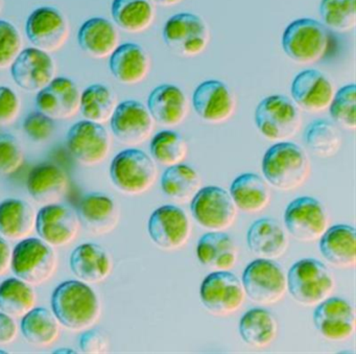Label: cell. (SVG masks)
<instances>
[{
	"mask_svg": "<svg viewBox=\"0 0 356 354\" xmlns=\"http://www.w3.org/2000/svg\"><path fill=\"white\" fill-rule=\"evenodd\" d=\"M118 105V97L108 85H90L81 95L80 112L89 122L99 124L110 122Z\"/></svg>",
	"mask_w": 356,
	"mask_h": 354,
	"instance_id": "39",
	"label": "cell"
},
{
	"mask_svg": "<svg viewBox=\"0 0 356 354\" xmlns=\"http://www.w3.org/2000/svg\"><path fill=\"white\" fill-rule=\"evenodd\" d=\"M160 185L166 197L177 203L185 204L193 201L202 188V179L193 166L180 163L166 168Z\"/></svg>",
	"mask_w": 356,
	"mask_h": 354,
	"instance_id": "37",
	"label": "cell"
},
{
	"mask_svg": "<svg viewBox=\"0 0 356 354\" xmlns=\"http://www.w3.org/2000/svg\"><path fill=\"white\" fill-rule=\"evenodd\" d=\"M239 335L253 348H266L276 339L278 322L272 312L264 308H252L239 321Z\"/></svg>",
	"mask_w": 356,
	"mask_h": 354,
	"instance_id": "35",
	"label": "cell"
},
{
	"mask_svg": "<svg viewBox=\"0 0 356 354\" xmlns=\"http://www.w3.org/2000/svg\"><path fill=\"white\" fill-rule=\"evenodd\" d=\"M245 295L259 305H273L284 298L287 278L275 260L257 259L248 264L241 278Z\"/></svg>",
	"mask_w": 356,
	"mask_h": 354,
	"instance_id": "9",
	"label": "cell"
},
{
	"mask_svg": "<svg viewBox=\"0 0 356 354\" xmlns=\"http://www.w3.org/2000/svg\"><path fill=\"white\" fill-rule=\"evenodd\" d=\"M37 214L29 202L6 199L0 202V234L10 241L30 237L36 229Z\"/></svg>",
	"mask_w": 356,
	"mask_h": 354,
	"instance_id": "32",
	"label": "cell"
},
{
	"mask_svg": "<svg viewBox=\"0 0 356 354\" xmlns=\"http://www.w3.org/2000/svg\"><path fill=\"white\" fill-rule=\"evenodd\" d=\"M26 32L35 49L51 55L59 51L70 39V22L57 8L41 7L29 16Z\"/></svg>",
	"mask_w": 356,
	"mask_h": 354,
	"instance_id": "14",
	"label": "cell"
},
{
	"mask_svg": "<svg viewBox=\"0 0 356 354\" xmlns=\"http://www.w3.org/2000/svg\"><path fill=\"white\" fill-rule=\"evenodd\" d=\"M24 161L22 143L11 134L0 135V175L9 176L17 172Z\"/></svg>",
	"mask_w": 356,
	"mask_h": 354,
	"instance_id": "45",
	"label": "cell"
},
{
	"mask_svg": "<svg viewBox=\"0 0 356 354\" xmlns=\"http://www.w3.org/2000/svg\"><path fill=\"white\" fill-rule=\"evenodd\" d=\"M11 74L22 90L38 93L57 77V66L49 54L30 47L24 49L12 64Z\"/></svg>",
	"mask_w": 356,
	"mask_h": 354,
	"instance_id": "19",
	"label": "cell"
},
{
	"mask_svg": "<svg viewBox=\"0 0 356 354\" xmlns=\"http://www.w3.org/2000/svg\"><path fill=\"white\" fill-rule=\"evenodd\" d=\"M24 40L18 29L7 20L0 19V70L11 68L24 49Z\"/></svg>",
	"mask_w": 356,
	"mask_h": 354,
	"instance_id": "44",
	"label": "cell"
},
{
	"mask_svg": "<svg viewBox=\"0 0 356 354\" xmlns=\"http://www.w3.org/2000/svg\"><path fill=\"white\" fill-rule=\"evenodd\" d=\"M164 42L175 55L193 58L202 55L210 42L207 22L193 13H179L166 22L162 32Z\"/></svg>",
	"mask_w": 356,
	"mask_h": 354,
	"instance_id": "8",
	"label": "cell"
},
{
	"mask_svg": "<svg viewBox=\"0 0 356 354\" xmlns=\"http://www.w3.org/2000/svg\"><path fill=\"white\" fill-rule=\"evenodd\" d=\"M70 268L78 280L87 284H99L109 278L113 271L111 254L93 243L78 246L70 256Z\"/></svg>",
	"mask_w": 356,
	"mask_h": 354,
	"instance_id": "24",
	"label": "cell"
},
{
	"mask_svg": "<svg viewBox=\"0 0 356 354\" xmlns=\"http://www.w3.org/2000/svg\"><path fill=\"white\" fill-rule=\"evenodd\" d=\"M81 351L87 354L106 353L109 350L110 339L105 331L99 328L84 330L79 339Z\"/></svg>",
	"mask_w": 356,
	"mask_h": 354,
	"instance_id": "48",
	"label": "cell"
},
{
	"mask_svg": "<svg viewBox=\"0 0 356 354\" xmlns=\"http://www.w3.org/2000/svg\"><path fill=\"white\" fill-rule=\"evenodd\" d=\"M68 187V175L56 164H38L32 168L26 180L31 197L42 206L59 203L65 197Z\"/></svg>",
	"mask_w": 356,
	"mask_h": 354,
	"instance_id": "26",
	"label": "cell"
},
{
	"mask_svg": "<svg viewBox=\"0 0 356 354\" xmlns=\"http://www.w3.org/2000/svg\"><path fill=\"white\" fill-rule=\"evenodd\" d=\"M318 248L324 259L337 268H353L356 264V232L350 225H334L325 231Z\"/></svg>",
	"mask_w": 356,
	"mask_h": 354,
	"instance_id": "30",
	"label": "cell"
},
{
	"mask_svg": "<svg viewBox=\"0 0 356 354\" xmlns=\"http://www.w3.org/2000/svg\"><path fill=\"white\" fill-rule=\"evenodd\" d=\"M229 193L237 209L245 214L264 211L270 201L268 182L254 172H245L236 177Z\"/></svg>",
	"mask_w": 356,
	"mask_h": 354,
	"instance_id": "33",
	"label": "cell"
},
{
	"mask_svg": "<svg viewBox=\"0 0 356 354\" xmlns=\"http://www.w3.org/2000/svg\"><path fill=\"white\" fill-rule=\"evenodd\" d=\"M78 42L81 49L93 59H106L120 47V32L106 18H90L81 26Z\"/></svg>",
	"mask_w": 356,
	"mask_h": 354,
	"instance_id": "29",
	"label": "cell"
},
{
	"mask_svg": "<svg viewBox=\"0 0 356 354\" xmlns=\"http://www.w3.org/2000/svg\"><path fill=\"white\" fill-rule=\"evenodd\" d=\"M66 145L79 163L95 166L107 159L111 151L112 139L103 124L85 120L70 129L66 135Z\"/></svg>",
	"mask_w": 356,
	"mask_h": 354,
	"instance_id": "13",
	"label": "cell"
},
{
	"mask_svg": "<svg viewBox=\"0 0 356 354\" xmlns=\"http://www.w3.org/2000/svg\"><path fill=\"white\" fill-rule=\"evenodd\" d=\"M13 249L5 237L0 236V276L5 275L12 266Z\"/></svg>",
	"mask_w": 356,
	"mask_h": 354,
	"instance_id": "50",
	"label": "cell"
},
{
	"mask_svg": "<svg viewBox=\"0 0 356 354\" xmlns=\"http://www.w3.org/2000/svg\"><path fill=\"white\" fill-rule=\"evenodd\" d=\"M261 170L270 186L282 191H295L309 177V158L300 145L281 141L264 154Z\"/></svg>",
	"mask_w": 356,
	"mask_h": 354,
	"instance_id": "2",
	"label": "cell"
},
{
	"mask_svg": "<svg viewBox=\"0 0 356 354\" xmlns=\"http://www.w3.org/2000/svg\"><path fill=\"white\" fill-rule=\"evenodd\" d=\"M55 120L40 111H34L26 116L24 122V131L35 143H45L55 133Z\"/></svg>",
	"mask_w": 356,
	"mask_h": 354,
	"instance_id": "46",
	"label": "cell"
},
{
	"mask_svg": "<svg viewBox=\"0 0 356 354\" xmlns=\"http://www.w3.org/2000/svg\"><path fill=\"white\" fill-rule=\"evenodd\" d=\"M191 214L202 228L224 232L233 226L237 207L230 193L220 186L202 187L191 201Z\"/></svg>",
	"mask_w": 356,
	"mask_h": 354,
	"instance_id": "10",
	"label": "cell"
},
{
	"mask_svg": "<svg viewBox=\"0 0 356 354\" xmlns=\"http://www.w3.org/2000/svg\"><path fill=\"white\" fill-rule=\"evenodd\" d=\"M57 266V253L40 237L22 239L13 249L12 271L16 277L33 287L53 278Z\"/></svg>",
	"mask_w": 356,
	"mask_h": 354,
	"instance_id": "7",
	"label": "cell"
},
{
	"mask_svg": "<svg viewBox=\"0 0 356 354\" xmlns=\"http://www.w3.org/2000/svg\"><path fill=\"white\" fill-rule=\"evenodd\" d=\"M155 5L161 6L164 8L175 7L182 3L183 0H152Z\"/></svg>",
	"mask_w": 356,
	"mask_h": 354,
	"instance_id": "51",
	"label": "cell"
},
{
	"mask_svg": "<svg viewBox=\"0 0 356 354\" xmlns=\"http://www.w3.org/2000/svg\"><path fill=\"white\" fill-rule=\"evenodd\" d=\"M81 92L76 83L65 77H56L37 93L38 111L54 120L74 118L81 109Z\"/></svg>",
	"mask_w": 356,
	"mask_h": 354,
	"instance_id": "21",
	"label": "cell"
},
{
	"mask_svg": "<svg viewBox=\"0 0 356 354\" xmlns=\"http://www.w3.org/2000/svg\"><path fill=\"white\" fill-rule=\"evenodd\" d=\"M287 291L306 307H314L331 297L335 280L326 264L314 258H303L291 266L286 275Z\"/></svg>",
	"mask_w": 356,
	"mask_h": 354,
	"instance_id": "3",
	"label": "cell"
},
{
	"mask_svg": "<svg viewBox=\"0 0 356 354\" xmlns=\"http://www.w3.org/2000/svg\"><path fill=\"white\" fill-rule=\"evenodd\" d=\"M254 122L262 136L275 143L293 138L301 128L297 105L282 95H270L258 104Z\"/></svg>",
	"mask_w": 356,
	"mask_h": 354,
	"instance_id": "6",
	"label": "cell"
},
{
	"mask_svg": "<svg viewBox=\"0 0 356 354\" xmlns=\"http://www.w3.org/2000/svg\"><path fill=\"white\" fill-rule=\"evenodd\" d=\"M322 24L337 33H348L356 26L355 0H321Z\"/></svg>",
	"mask_w": 356,
	"mask_h": 354,
	"instance_id": "42",
	"label": "cell"
},
{
	"mask_svg": "<svg viewBox=\"0 0 356 354\" xmlns=\"http://www.w3.org/2000/svg\"><path fill=\"white\" fill-rule=\"evenodd\" d=\"M331 118L339 128L354 131L356 129V88L349 84L335 92L329 106Z\"/></svg>",
	"mask_w": 356,
	"mask_h": 354,
	"instance_id": "43",
	"label": "cell"
},
{
	"mask_svg": "<svg viewBox=\"0 0 356 354\" xmlns=\"http://www.w3.org/2000/svg\"><path fill=\"white\" fill-rule=\"evenodd\" d=\"M147 107L154 120L166 128L180 126L186 120L189 111L186 95L172 84H162L153 89L147 99Z\"/></svg>",
	"mask_w": 356,
	"mask_h": 354,
	"instance_id": "25",
	"label": "cell"
},
{
	"mask_svg": "<svg viewBox=\"0 0 356 354\" xmlns=\"http://www.w3.org/2000/svg\"><path fill=\"white\" fill-rule=\"evenodd\" d=\"M149 151L154 161L170 168L183 163L188 153V145L176 131L164 130L153 137Z\"/></svg>",
	"mask_w": 356,
	"mask_h": 354,
	"instance_id": "41",
	"label": "cell"
},
{
	"mask_svg": "<svg viewBox=\"0 0 356 354\" xmlns=\"http://www.w3.org/2000/svg\"><path fill=\"white\" fill-rule=\"evenodd\" d=\"M111 14L116 26L130 34H140L155 22V3L152 0H113Z\"/></svg>",
	"mask_w": 356,
	"mask_h": 354,
	"instance_id": "34",
	"label": "cell"
},
{
	"mask_svg": "<svg viewBox=\"0 0 356 354\" xmlns=\"http://www.w3.org/2000/svg\"><path fill=\"white\" fill-rule=\"evenodd\" d=\"M247 245L256 258L276 260L289 249V237L278 220L262 218L250 226Z\"/></svg>",
	"mask_w": 356,
	"mask_h": 354,
	"instance_id": "27",
	"label": "cell"
},
{
	"mask_svg": "<svg viewBox=\"0 0 356 354\" xmlns=\"http://www.w3.org/2000/svg\"><path fill=\"white\" fill-rule=\"evenodd\" d=\"M303 140L306 147L314 155L326 159L339 153L343 137L334 122L316 120L308 124L304 132Z\"/></svg>",
	"mask_w": 356,
	"mask_h": 354,
	"instance_id": "40",
	"label": "cell"
},
{
	"mask_svg": "<svg viewBox=\"0 0 356 354\" xmlns=\"http://www.w3.org/2000/svg\"><path fill=\"white\" fill-rule=\"evenodd\" d=\"M22 110V102L15 91L0 86V126L7 127L16 122Z\"/></svg>",
	"mask_w": 356,
	"mask_h": 354,
	"instance_id": "47",
	"label": "cell"
},
{
	"mask_svg": "<svg viewBox=\"0 0 356 354\" xmlns=\"http://www.w3.org/2000/svg\"><path fill=\"white\" fill-rule=\"evenodd\" d=\"M3 7H5V0H0V14L3 12Z\"/></svg>",
	"mask_w": 356,
	"mask_h": 354,
	"instance_id": "52",
	"label": "cell"
},
{
	"mask_svg": "<svg viewBox=\"0 0 356 354\" xmlns=\"http://www.w3.org/2000/svg\"><path fill=\"white\" fill-rule=\"evenodd\" d=\"M110 177L120 193L140 195L154 186L158 170L155 161L147 153L130 147L118 153L112 160Z\"/></svg>",
	"mask_w": 356,
	"mask_h": 354,
	"instance_id": "4",
	"label": "cell"
},
{
	"mask_svg": "<svg viewBox=\"0 0 356 354\" xmlns=\"http://www.w3.org/2000/svg\"><path fill=\"white\" fill-rule=\"evenodd\" d=\"M81 226L95 236L109 234L120 223V211L118 204L109 195L91 193L81 200L78 211Z\"/></svg>",
	"mask_w": 356,
	"mask_h": 354,
	"instance_id": "23",
	"label": "cell"
},
{
	"mask_svg": "<svg viewBox=\"0 0 356 354\" xmlns=\"http://www.w3.org/2000/svg\"><path fill=\"white\" fill-rule=\"evenodd\" d=\"M312 321L318 332L327 341H345L355 332V309L343 298L329 297L316 305Z\"/></svg>",
	"mask_w": 356,
	"mask_h": 354,
	"instance_id": "17",
	"label": "cell"
},
{
	"mask_svg": "<svg viewBox=\"0 0 356 354\" xmlns=\"http://www.w3.org/2000/svg\"><path fill=\"white\" fill-rule=\"evenodd\" d=\"M110 124L112 133L120 143L134 147L151 137L155 120L145 104L128 99L118 104Z\"/></svg>",
	"mask_w": 356,
	"mask_h": 354,
	"instance_id": "16",
	"label": "cell"
},
{
	"mask_svg": "<svg viewBox=\"0 0 356 354\" xmlns=\"http://www.w3.org/2000/svg\"><path fill=\"white\" fill-rule=\"evenodd\" d=\"M200 298L204 307L216 316L235 314L245 299L243 283L230 271L211 272L200 287Z\"/></svg>",
	"mask_w": 356,
	"mask_h": 354,
	"instance_id": "11",
	"label": "cell"
},
{
	"mask_svg": "<svg viewBox=\"0 0 356 354\" xmlns=\"http://www.w3.org/2000/svg\"><path fill=\"white\" fill-rule=\"evenodd\" d=\"M193 107L206 122L220 124L232 118L236 109V99L226 83L208 80L195 88Z\"/></svg>",
	"mask_w": 356,
	"mask_h": 354,
	"instance_id": "20",
	"label": "cell"
},
{
	"mask_svg": "<svg viewBox=\"0 0 356 354\" xmlns=\"http://www.w3.org/2000/svg\"><path fill=\"white\" fill-rule=\"evenodd\" d=\"M291 93L297 107L310 113H320L328 109L335 90L326 74L318 70H307L295 77Z\"/></svg>",
	"mask_w": 356,
	"mask_h": 354,
	"instance_id": "22",
	"label": "cell"
},
{
	"mask_svg": "<svg viewBox=\"0 0 356 354\" xmlns=\"http://www.w3.org/2000/svg\"><path fill=\"white\" fill-rule=\"evenodd\" d=\"M149 239L164 251H177L191 239L188 216L178 206L164 205L151 214L147 223Z\"/></svg>",
	"mask_w": 356,
	"mask_h": 354,
	"instance_id": "15",
	"label": "cell"
},
{
	"mask_svg": "<svg viewBox=\"0 0 356 354\" xmlns=\"http://www.w3.org/2000/svg\"><path fill=\"white\" fill-rule=\"evenodd\" d=\"M18 325L15 319L0 312V345L14 343L18 337Z\"/></svg>",
	"mask_w": 356,
	"mask_h": 354,
	"instance_id": "49",
	"label": "cell"
},
{
	"mask_svg": "<svg viewBox=\"0 0 356 354\" xmlns=\"http://www.w3.org/2000/svg\"><path fill=\"white\" fill-rule=\"evenodd\" d=\"M51 310L62 326L79 332L97 324L101 318V300L87 283L78 279L64 281L51 295Z\"/></svg>",
	"mask_w": 356,
	"mask_h": 354,
	"instance_id": "1",
	"label": "cell"
},
{
	"mask_svg": "<svg viewBox=\"0 0 356 354\" xmlns=\"http://www.w3.org/2000/svg\"><path fill=\"white\" fill-rule=\"evenodd\" d=\"M110 72L120 84L133 85L143 82L151 70V58L141 45H120L110 56Z\"/></svg>",
	"mask_w": 356,
	"mask_h": 354,
	"instance_id": "28",
	"label": "cell"
},
{
	"mask_svg": "<svg viewBox=\"0 0 356 354\" xmlns=\"http://www.w3.org/2000/svg\"><path fill=\"white\" fill-rule=\"evenodd\" d=\"M329 47V34L322 22L301 18L291 22L282 35L285 55L302 65L321 61Z\"/></svg>",
	"mask_w": 356,
	"mask_h": 354,
	"instance_id": "5",
	"label": "cell"
},
{
	"mask_svg": "<svg viewBox=\"0 0 356 354\" xmlns=\"http://www.w3.org/2000/svg\"><path fill=\"white\" fill-rule=\"evenodd\" d=\"M36 304V291L26 281L14 277L0 283V310L8 316L22 319Z\"/></svg>",
	"mask_w": 356,
	"mask_h": 354,
	"instance_id": "38",
	"label": "cell"
},
{
	"mask_svg": "<svg viewBox=\"0 0 356 354\" xmlns=\"http://www.w3.org/2000/svg\"><path fill=\"white\" fill-rule=\"evenodd\" d=\"M200 264L212 272L230 271L238 259V251L232 237L224 232H208L197 246Z\"/></svg>",
	"mask_w": 356,
	"mask_h": 354,
	"instance_id": "31",
	"label": "cell"
},
{
	"mask_svg": "<svg viewBox=\"0 0 356 354\" xmlns=\"http://www.w3.org/2000/svg\"><path fill=\"white\" fill-rule=\"evenodd\" d=\"M80 229L78 214L63 204L43 206L37 214V233L53 248L72 243L78 237Z\"/></svg>",
	"mask_w": 356,
	"mask_h": 354,
	"instance_id": "18",
	"label": "cell"
},
{
	"mask_svg": "<svg viewBox=\"0 0 356 354\" xmlns=\"http://www.w3.org/2000/svg\"><path fill=\"white\" fill-rule=\"evenodd\" d=\"M20 330L24 339L37 347H49L61 335V323L53 310L35 307L22 319Z\"/></svg>",
	"mask_w": 356,
	"mask_h": 354,
	"instance_id": "36",
	"label": "cell"
},
{
	"mask_svg": "<svg viewBox=\"0 0 356 354\" xmlns=\"http://www.w3.org/2000/svg\"><path fill=\"white\" fill-rule=\"evenodd\" d=\"M283 222L287 232L301 243L318 241L329 228L326 208L312 197L293 200L285 208Z\"/></svg>",
	"mask_w": 356,
	"mask_h": 354,
	"instance_id": "12",
	"label": "cell"
}]
</instances>
